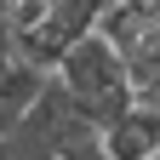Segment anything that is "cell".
I'll return each mask as SVG.
<instances>
[{
  "mask_svg": "<svg viewBox=\"0 0 160 160\" xmlns=\"http://www.w3.org/2000/svg\"><path fill=\"white\" fill-rule=\"evenodd\" d=\"M52 80L69 92V103L92 120V132L114 126V120L137 103V97H132V80H126V63H120V52H114L97 29H92V34H80L74 46L57 57Z\"/></svg>",
  "mask_w": 160,
  "mask_h": 160,
  "instance_id": "6da1fadb",
  "label": "cell"
},
{
  "mask_svg": "<svg viewBox=\"0 0 160 160\" xmlns=\"http://www.w3.org/2000/svg\"><path fill=\"white\" fill-rule=\"evenodd\" d=\"M86 137H97L92 120L80 114V109L69 103V92L46 74V86L34 92V103L23 109V120L0 137V160H57L63 149L86 143Z\"/></svg>",
  "mask_w": 160,
  "mask_h": 160,
  "instance_id": "7a4b0ae2",
  "label": "cell"
},
{
  "mask_svg": "<svg viewBox=\"0 0 160 160\" xmlns=\"http://www.w3.org/2000/svg\"><path fill=\"white\" fill-rule=\"evenodd\" d=\"M137 103H149V109H160V86H154V92H143V97H137Z\"/></svg>",
  "mask_w": 160,
  "mask_h": 160,
  "instance_id": "ba28073f",
  "label": "cell"
},
{
  "mask_svg": "<svg viewBox=\"0 0 160 160\" xmlns=\"http://www.w3.org/2000/svg\"><path fill=\"white\" fill-rule=\"evenodd\" d=\"M40 86H46V69H29V63H6L0 69V137L23 120V109L34 103Z\"/></svg>",
  "mask_w": 160,
  "mask_h": 160,
  "instance_id": "277c9868",
  "label": "cell"
},
{
  "mask_svg": "<svg viewBox=\"0 0 160 160\" xmlns=\"http://www.w3.org/2000/svg\"><path fill=\"white\" fill-rule=\"evenodd\" d=\"M97 149H103V160H154L160 154V109L132 103L114 126L97 132Z\"/></svg>",
  "mask_w": 160,
  "mask_h": 160,
  "instance_id": "3957f363",
  "label": "cell"
},
{
  "mask_svg": "<svg viewBox=\"0 0 160 160\" xmlns=\"http://www.w3.org/2000/svg\"><path fill=\"white\" fill-rule=\"evenodd\" d=\"M6 63H17V34L6 23V12H0V69H6Z\"/></svg>",
  "mask_w": 160,
  "mask_h": 160,
  "instance_id": "8992f818",
  "label": "cell"
},
{
  "mask_svg": "<svg viewBox=\"0 0 160 160\" xmlns=\"http://www.w3.org/2000/svg\"><path fill=\"white\" fill-rule=\"evenodd\" d=\"M57 160H103V149H97V137H86V143H74V149H63Z\"/></svg>",
  "mask_w": 160,
  "mask_h": 160,
  "instance_id": "52a82bcc",
  "label": "cell"
},
{
  "mask_svg": "<svg viewBox=\"0 0 160 160\" xmlns=\"http://www.w3.org/2000/svg\"><path fill=\"white\" fill-rule=\"evenodd\" d=\"M0 12H6V23H12V34L23 40V34H29L34 23H40V17L52 12V0H0Z\"/></svg>",
  "mask_w": 160,
  "mask_h": 160,
  "instance_id": "5b68a950",
  "label": "cell"
}]
</instances>
